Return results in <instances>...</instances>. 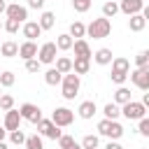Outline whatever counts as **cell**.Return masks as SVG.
<instances>
[{"instance_id":"c3c4849f","label":"cell","mask_w":149,"mask_h":149,"mask_svg":"<svg viewBox=\"0 0 149 149\" xmlns=\"http://www.w3.org/2000/svg\"><path fill=\"white\" fill-rule=\"evenodd\" d=\"M70 149H84V147H81V144H77V142H74V144H72V147H70Z\"/></svg>"},{"instance_id":"52a82bcc","label":"cell","mask_w":149,"mask_h":149,"mask_svg":"<svg viewBox=\"0 0 149 149\" xmlns=\"http://www.w3.org/2000/svg\"><path fill=\"white\" fill-rule=\"evenodd\" d=\"M56 54H58L56 42H44V44L37 49V61H40L42 65H51V63L56 61Z\"/></svg>"},{"instance_id":"30bf717a","label":"cell","mask_w":149,"mask_h":149,"mask_svg":"<svg viewBox=\"0 0 149 149\" xmlns=\"http://www.w3.org/2000/svg\"><path fill=\"white\" fill-rule=\"evenodd\" d=\"M142 7H144V0H121V2H119V12L126 14V16L140 14Z\"/></svg>"},{"instance_id":"277c9868","label":"cell","mask_w":149,"mask_h":149,"mask_svg":"<svg viewBox=\"0 0 149 149\" xmlns=\"http://www.w3.org/2000/svg\"><path fill=\"white\" fill-rule=\"evenodd\" d=\"M121 114L128 121H140L142 116H147V107L140 100H128L126 105H121Z\"/></svg>"},{"instance_id":"ba28073f","label":"cell","mask_w":149,"mask_h":149,"mask_svg":"<svg viewBox=\"0 0 149 149\" xmlns=\"http://www.w3.org/2000/svg\"><path fill=\"white\" fill-rule=\"evenodd\" d=\"M128 77L140 91H149V68H135L133 72H128Z\"/></svg>"},{"instance_id":"2e32d148","label":"cell","mask_w":149,"mask_h":149,"mask_svg":"<svg viewBox=\"0 0 149 149\" xmlns=\"http://www.w3.org/2000/svg\"><path fill=\"white\" fill-rule=\"evenodd\" d=\"M95 112H98V107H95V102H93V100H84V102L77 107V114H79L81 119H93V116H95Z\"/></svg>"},{"instance_id":"6da1fadb","label":"cell","mask_w":149,"mask_h":149,"mask_svg":"<svg viewBox=\"0 0 149 149\" xmlns=\"http://www.w3.org/2000/svg\"><path fill=\"white\" fill-rule=\"evenodd\" d=\"M109 33H112V21L105 19V16H98L86 26V35L93 37V40H105Z\"/></svg>"},{"instance_id":"4dcf8cb0","label":"cell","mask_w":149,"mask_h":149,"mask_svg":"<svg viewBox=\"0 0 149 149\" xmlns=\"http://www.w3.org/2000/svg\"><path fill=\"white\" fill-rule=\"evenodd\" d=\"M23 23L21 21H16V19H5V23H2V30H7L9 35H14V33H19V28H21Z\"/></svg>"},{"instance_id":"ee69618b","label":"cell","mask_w":149,"mask_h":149,"mask_svg":"<svg viewBox=\"0 0 149 149\" xmlns=\"http://www.w3.org/2000/svg\"><path fill=\"white\" fill-rule=\"evenodd\" d=\"M142 16H144V21H149V2H144V7H142V12H140Z\"/></svg>"},{"instance_id":"f35d334b","label":"cell","mask_w":149,"mask_h":149,"mask_svg":"<svg viewBox=\"0 0 149 149\" xmlns=\"http://www.w3.org/2000/svg\"><path fill=\"white\" fill-rule=\"evenodd\" d=\"M147 63H149V49H144V51H140L135 56V65L137 68H147Z\"/></svg>"},{"instance_id":"7a4b0ae2","label":"cell","mask_w":149,"mask_h":149,"mask_svg":"<svg viewBox=\"0 0 149 149\" xmlns=\"http://www.w3.org/2000/svg\"><path fill=\"white\" fill-rule=\"evenodd\" d=\"M79 88H81V79H79V74H74V72L63 74L61 91H63V98H65V100H74L77 93H79Z\"/></svg>"},{"instance_id":"f546056e","label":"cell","mask_w":149,"mask_h":149,"mask_svg":"<svg viewBox=\"0 0 149 149\" xmlns=\"http://www.w3.org/2000/svg\"><path fill=\"white\" fill-rule=\"evenodd\" d=\"M23 147H26V149H44V144H42V135H40V133L28 135L26 142H23Z\"/></svg>"},{"instance_id":"7c38bea8","label":"cell","mask_w":149,"mask_h":149,"mask_svg":"<svg viewBox=\"0 0 149 149\" xmlns=\"http://www.w3.org/2000/svg\"><path fill=\"white\" fill-rule=\"evenodd\" d=\"M21 121H23V119H21V112L12 107V109H7V112H5V123H2V126H5V128H7V133H9V130L21 128Z\"/></svg>"},{"instance_id":"f6af8a7d","label":"cell","mask_w":149,"mask_h":149,"mask_svg":"<svg viewBox=\"0 0 149 149\" xmlns=\"http://www.w3.org/2000/svg\"><path fill=\"white\" fill-rule=\"evenodd\" d=\"M140 102H142V105L149 109V91H144V95H142V100H140Z\"/></svg>"},{"instance_id":"f1b7e54d","label":"cell","mask_w":149,"mask_h":149,"mask_svg":"<svg viewBox=\"0 0 149 149\" xmlns=\"http://www.w3.org/2000/svg\"><path fill=\"white\" fill-rule=\"evenodd\" d=\"M102 114H105V119H119V116H121V105L107 102V105L102 107Z\"/></svg>"},{"instance_id":"d6986e66","label":"cell","mask_w":149,"mask_h":149,"mask_svg":"<svg viewBox=\"0 0 149 149\" xmlns=\"http://www.w3.org/2000/svg\"><path fill=\"white\" fill-rule=\"evenodd\" d=\"M144 26H147V21H144L142 14H133V16H128V28H130L133 33H142Z\"/></svg>"},{"instance_id":"d6a6232c","label":"cell","mask_w":149,"mask_h":149,"mask_svg":"<svg viewBox=\"0 0 149 149\" xmlns=\"http://www.w3.org/2000/svg\"><path fill=\"white\" fill-rule=\"evenodd\" d=\"M98 144H100V140H98V135H84V140H81V147L84 149H98Z\"/></svg>"},{"instance_id":"603a6c76","label":"cell","mask_w":149,"mask_h":149,"mask_svg":"<svg viewBox=\"0 0 149 149\" xmlns=\"http://www.w3.org/2000/svg\"><path fill=\"white\" fill-rule=\"evenodd\" d=\"M72 44H74V40H72L70 33H63V35L56 37V47H58V51H70Z\"/></svg>"},{"instance_id":"484cf974","label":"cell","mask_w":149,"mask_h":149,"mask_svg":"<svg viewBox=\"0 0 149 149\" xmlns=\"http://www.w3.org/2000/svg\"><path fill=\"white\" fill-rule=\"evenodd\" d=\"M44 81H47L49 86H58V84L63 81V74H61L56 68H49V70L44 72Z\"/></svg>"},{"instance_id":"681fc988","label":"cell","mask_w":149,"mask_h":149,"mask_svg":"<svg viewBox=\"0 0 149 149\" xmlns=\"http://www.w3.org/2000/svg\"><path fill=\"white\" fill-rule=\"evenodd\" d=\"M0 149H7V142H5V140L0 142Z\"/></svg>"},{"instance_id":"d590c367","label":"cell","mask_w":149,"mask_h":149,"mask_svg":"<svg viewBox=\"0 0 149 149\" xmlns=\"http://www.w3.org/2000/svg\"><path fill=\"white\" fill-rule=\"evenodd\" d=\"M12 107H14V98H12L9 93H2V95H0V109L7 112V109H12Z\"/></svg>"},{"instance_id":"b9f144b4","label":"cell","mask_w":149,"mask_h":149,"mask_svg":"<svg viewBox=\"0 0 149 149\" xmlns=\"http://www.w3.org/2000/svg\"><path fill=\"white\" fill-rule=\"evenodd\" d=\"M44 2H47V0H28V7H30V9H42Z\"/></svg>"},{"instance_id":"8d00e7d4","label":"cell","mask_w":149,"mask_h":149,"mask_svg":"<svg viewBox=\"0 0 149 149\" xmlns=\"http://www.w3.org/2000/svg\"><path fill=\"white\" fill-rule=\"evenodd\" d=\"M137 133H140L142 137H149V116H142V119L137 121Z\"/></svg>"},{"instance_id":"44dd1931","label":"cell","mask_w":149,"mask_h":149,"mask_svg":"<svg viewBox=\"0 0 149 149\" xmlns=\"http://www.w3.org/2000/svg\"><path fill=\"white\" fill-rule=\"evenodd\" d=\"M56 65V70L61 72V74H68V72H72V58H68V56H56V61H54Z\"/></svg>"},{"instance_id":"cb8c5ba5","label":"cell","mask_w":149,"mask_h":149,"mask_svg":"<svg viewBox=\"0 0 149 149\" xmlns=\"http://www.w3.org/2000/svg\"><path fill=\"white\" fill-rule=\"evenodd\" d=\"M119 14V2L116 0H105V5H102V16L105 19H114Z\"/></svg>"},{"instance_id":"4fadbf2b","label":"cell","mask_w":149,"mask_h":149,"mask_svg":"<svg viewBox=\"0 0 149 149\" xmlns=\"http://www.w3.org/2000/svg\"><path fill=\"white\" fill-rule=\"evenodd\" d=\"M19 58H23V61L37 58V44H35V40H26L23 44H19Z\"/></svg>"},{"instance_id":"74e56055","label":"cell","mask_w":149,"mask_h":149,"mask_svg":"<svg viewBox=\"0 0 149 149\" xmlns=\"http://www.w3.org/2000/svg\"><path fill=\"white\" fill-rule=\"evenodd\" d=\"M56 142H58V147H61V149H70V147L74 144V137H72V135H65V133H63V135H61V137H58Z\"/></svg>"},{"instance_id":"3957f363","label":"cell","mask_w":149,"mask_h":149,"mask_svg":"<svg viewBox=\"0 0 149 149\" xmlns=\"http://www.w3.org/2000/svg\"><path fill=\"white\" fill-rule=\"evenodd\" d=\"M98 133L105 135L107 140H119L123 135V126L116 119H100L98 121Z\"/></svg>"},{"instance_id":"7402d4cb","label":"cell","mask_w":149,"mask_h":149,"mask_svg":"<svg viewBox=\"0 0 149 149\" xmlns=\"http://www.w3.org/2000/svg\"><path fill=\"white\" fill-rule=\"evenodd\" d=\"M109 65H112V70H114V72H126V74L130 72V61H128V58H123V56L112 58V63H109Z\"/></svg>"},{"instance_id":"bcb514c9","label":"cell","mask_w":149,"mask_h":149,"mask_svg":"<svg viewBox=\"0 0 149 149\" xmlns=\"http://www.w3.org/2000/svg\"><path fill=\"white\" fill-rule=\"evenodd\" d=\"M5 137H7V128H5V126H0V142H2Z\"/></svg>"},{"instance_id":"f5cc1de1","label":"cell","mask_w":149,"mask_h":149,"mask_svg":"<svg viewBox=\"0 0 149 149\" xmlns=\"http://www.w3.org/2000/svg\"><path fill=\"white\" fill-rule=\"evenodd\" d=\"M147 68H149V63H147Z\"/></svg>"},{"instance_id":"f907efd6","label":"cell","mask_w":149,"mask_h":149,"mask_svg":"<svg viewBox=\"0 0 149 149\" xmlns=\"http://www.w3.org/2000/svg\"><path fill=\"white\" fill-rule=\"evenodd\" d=\"M2 23H5V21H0V30H2Z\"/></svg>"},{"instance_id":"8fae6325","label":"cell","mask_w":149,"mask_h":149,"mask_svg":"<svg viewBox=\"0 0 149 149\" xmlns=\"http://www.w3.org/2000/svg\"><path fill=\"white\" fill-rule=\"evenodd\" d=\"M7 19H16V21H21V23H26L28 21V7H23V5H19V2H14V5H7Z\"/></svg>"},{"instance_id":"d4e9b609","label":"cell","mask_w":149,"mask_h":149,"mask_svg":"<svg viewBox=\"0 0 149 149\" xmlns=\"http://www.w3.org/2000/svg\"><path fill=\"white\" fill-rule=\"evenodd\" d=\"M37 23H40L42 30H51L54 23H56V14H54V12H42V16H40Z\"/></svg>"},{"instance_id":"ac0fdd59","label":"cell","mask_w":149,"mask_h":149,"mask_svg":"<svg viewBox=\"0 0 149 149\" xmlns=\"http://www.w3.org/2000/svg\"><path fill=\"white\" fill-rule=\"evenodd\" d=\"M88 70H91V58H74V61H72V72H74V74L81 77V74H86Z\"/></svg>"},{"instance_id":"7dc6e473","label":"cell","mask_w":149,"mask_h":149,"mask_svg":"<svg viewBox=\"0 0 149 149\" xmlns=\"http://www.w3.org/2000/svg\"><path fill=\"white\" fill-rule=\"evenodd\" d=\"M5 12H7V2H5V0H0V14H5Z\"/></svg>"},{"instance_id":"60d3db41","label":"cell","mask_w":149,"mask_h":149,"mask_svg":"<svg viewBox=\"0 0 149 149\" xmlns=\"http://www.w3.org/2000/svg\"><path fill=\"white\" fill-rule=\"evenodd\" d=\"M109 79H112L114 84H119V86H123V81L128 79V74H126V72H114V70H112V74H109Z\"/></svg>"},{"instance_id":"816d5d0a","label":"cell","mask_w":149,"mask_h":149,"mask_svg":"<svg viewBox=\"0 0 149 149\" xmlns=\"http://www.w3.org/2000/svg\"><path fill=\"white\" fill-rule=\"evenodd\" d=\"M0 95H2V86H0Z\"/></svg>"},{"instance_id":"ab89813d","label":"cell","mask_w":149,"mask_h":149,"mask_svg":"<svg viewBox=\"0 0 149 149\" xmlns=\"http://www.w3.org/2000/svg\"><path fill=\"white\" fill-rule=\"evenodd\" d=\"M40 68H42V63H40L37 58H30V61H26V70H28L30 74H35V72H40Z\"/></svg>"},{"instance_id":"1f68e13d","label":"cell","mask_w":149,"mask_h":149,"mask_svg":"<svg viewBox=\"0 0 149 149\" xmlns=\"http://www.w3.org/2000/svg\"><path fill=\"white\" fill-rule=\"evenodd\" d=\"M14 81H16L14 72H9V70L0 72V86H2V88H9V86H14Z\"/></svg>"},{"instance_id":"836d02e7","label":"cell","mask_w":149,"mask_h":149,"mask_svg":"<svg viewBox=\"0 0 149 149\" xmlns=\"http://www.w3.org/2000/svg\"><path fill=\"white\" fill-rule=\"evenodd\" d=\"M91 5H93V0H72V7H74V12H79V14L88 12V9H91Z\"/></svg>"},{"instance_id":"5b68a950","label":"cell","mask_w":149,"mask_h":149,"mask_svg":"<svg viewBox=\"0 0 149 149\" xmlns=\"http://www.w3.org/2000/svg\"><path fill=\"white\" fill-rule=\"evenodd\" d=\"M35 126H37V133H40L42 137H49V140H58V137L63 135L61 126H56L51 119H40Z\"/></svg>"},{"instance_id":"ffe728a7","label":"cell","mask_w":149,"mask_h":149,"mask_svg":"<svg viewBox=\"0 0 149 149\" xmlns=\"http://www.w3.org/2000/svg\"><path fill=\"white\" fill-rule=\"evenodd\" d=\"M0 54H2L5 58H14V56H19V44L12 42V40H7V42L0 44Z\"/></svg>"},{"instance_id":"83f0119b","label":"cell","mask_w":149,"mask_h":149,"mask_svg":"<svg viewBox=\"0 0 149 149\" xmlns=\"http://www.w3.org/2000/svg\"><path fill=\"white\" fill-rule=\"evenodd\" d=\"M128 100H133V95H130V91H128L126 86H119V88L114 91V102H116V105H126Z\"/></svg>"},{"instance_id":"e575fe53","label":"cell","mask_w":149,"mask_h":149,"mask_svg":"<svg viewBox=\"0 0 149 149\" xmlns=\"http://www.w3.org/2000/svg\"><path fill=\"white\" fill-rule=\"evenodd\" d=\"M9 142H12V144H23V142H26V135H23V130H21V128H16V130H9Z\"/></svg>"},{"instance_id":"9c48e42d","label":"cell","mask_w":149,"mask_h":149,"mask_svg":"<svg viewBox=\"0 0 149 149\" xmlns=\"http://www.w3.org/2000/svg\"><path fill=\"white\" fill-rule=\"evenodd\" d=\"M19 112H21V119L23 121H30V123H37L42 119V109L37 105H33V102H23L19 107Z\"/></svg>"},{"instance_id":"e0dca14e","label":"cell","mask_w":149,"mask_h":149,"mask_svg":"<svg viewBox=\"0 0 149 149\" xmlns=\"http://www.w3.org/2000/svg\"><path fill=\"white\" fill-rule=\"evenodd\" d=\"M112 58H114V54H112V49H107V47H102V49H98V51L93 54V61H95L98 65H109Z\"/></svg>"},{"instance_id":"9a60e30c","label":"cell","mask_w":149,"mask_h":149,"mask_svg":"<svg viewBox=\"0 0 149 149\" xmlns=\"http://www.w3.org/2000/svg\"><path fill=\"white\" fill-rule=\"evenodd\" d=\"M72 49H74V58H93V51H91V47H88V42L84 37L81 40H74Z\"/></svg>"},{"instance_id":"8992f818","label":"cell","mask_w":149,"mask_h":149,"mask_svg":"<svg viewBox=\"0 0 149 149\" xmlns=\"http://www.w3.org/2000/svg\"><path fill=\"white\" fill-rule=\"evenodd\" d=\"M51 121H54L56 126H61V128H68V126H72V121H74V112H72L70 107H56V109L51 112Z\"/></svg>"},{"instance_id":"4316f807","label":"cell","mask_w":149,"mask_h":149,"mask_svg":"<svg viewBox=\"0 0 149 149\" xmlns=\"http://www.w3.org/2000/svg\"><path fill=\"white\" fill-rule=\"evenodd\" d=\"M70 35H72V40L86 37V26H84L81 21H72V23H70Z\"/></svg>"},{"instance_id":"5bb4252c","label":"cell","mask_w":149,"mask_h":149,"mask_svg":"<svg viewBox=\"0 0 149 149\" xmlns=\"http://www.w3.org/2000/svg\"><path fill=\"white\" fill-rule=\"evenodd\" d=\"M21 33H23V37H26V40H37L44 30L40 28V23H37V21H26V23L21 26Z\"/></svg>"},{"instance_id":"7bdbcfd3","label":"cell","mask_w":149,"mask_h":149,"mask_svg":"<svg viewBox=\"0 0 149 149\" xmlns=\"http://www.w3.org/2000/svg\"><path fill=\"white\" fill-rule=\"evenodd\" d=\"M105 149H123V147L119 144V140H109V142L105 144Z\"/></svg>"}]
</instances>
